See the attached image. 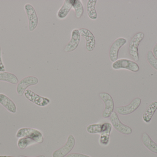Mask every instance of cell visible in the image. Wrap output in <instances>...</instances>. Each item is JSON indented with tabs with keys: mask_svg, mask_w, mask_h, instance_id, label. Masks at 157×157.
Returning a JSON list of instances; mask_svg holds the SVG:
<instances>
[{
	"mask_svg": "<svg viewBox=\"0 0 157 157\" xmlns=\"http://www.w3.org/2000/svg\"><path fill=\"white\" fill-rule=\"evenodd\" d=\"M109 118L112 125L117 131L125 135H129L132 133V128L123 124L115 112H113Z\"/></svg>",
	"mask_w": 157,
	"mask_h": 157,
	"instance_id": "5",
	"label": "cell"
},
{
	"mask_svg": "<svg viewBox=\"0 0 157 157\" xmlns=\"http://www.w3.org/2000/svg\"><path fill=\"white\" fill-rule=\"evenodd\" d=\"M1 54H2V52H1V48L0 46V72H4L6 71L5 67L2 60Z\"/></svg>",
	"mask_w": 157,
	"mask_h": 157,
	"instance_id": "26",
	"label": "cell"
},
{
	"mask_svg": "<svg viewBox=\"0 0 157 157\" xmlns=\"http://www.w3.org/2000/svg\"><path fill=\"white\" fill-rule=\"evenodd\" d=\"M38 82V78L36 77L27 76L24 77L17 84L16 87L17 93L19 96H22L28 88L37 84Z\"/></svg>",
	"mask_w": 157,
	"mask_h": 157,
	"instance_id": "6",
	"label": "cell"
},
{
	"mask_svg": "<svg viewBox=\"0 0 157 157\" xmlns=\"http://www.w3.org/2000/svg\"><path fill=\"white\" fill-rule=\"evenodd\" d=\"M18 157H46L44 155H40L36 157H28V156H26L24 155H20Z\"/></svg>",
	"mask_w": 157,
	"mask_h": 157,
	"instance_id": "28",
	"label": "cell"
},
{
	"mask_svg": "<svg viewBox=\"0 0 157 157\" xmlns=\"http://www.w3.org/2000/svg\"><path fill=\"white\" fill-rule=\"evenodd\" d=\"M141 102L142 100L140 98H136L129 105L116 108V112L120 115L124 116L130 115L138 108L141 105Z\"/></svg>",
	"mask_w": 157,
	"mask_h": 157,
	"instance_id": "11",
	"label": "cell"
},
{
	"mask_svg": "<svg viewBox=\"0 0 157 157\" xmlns=\"http://www.w3.org/2000/svg\"><path fill=\"white\" fill-rule=\"evenodd\" d=\"M102 124H90L87 127L86 131L90 134H100L101 132Z\"/></svg>",
	"mask_w": 157,
	"mask_h": 157,
	"instance_id": "23",
	"label": "cell"
},
{
	"mask_svg": "<svg viewBox=\"0 0 157 157\" xmlns=\"http://www.w3.org/2000/svg\"><path fill=\"white\" fill-rule=\"evenodd\" d=\"M73 8L75 12L76 18H80L83 16L84 9L83 4L80 0H73Z\"/></svg>",
	"mask_w": 157,
	"mask_h": 157,
	"instance_id": "21",
	"label": "cell"
},
{
	"mask_svg": "<svg viewBox=\"0 0 157 157\" xmlns=\"http://www.w3.org/2000/svg\"><path fill=\"white\" fill-rule=\"evenodd\" d=\"M144 34L143 32H138L133 37L129 43V54L135 61L137 62L139 61L138 47L144 38Z\"/></svg>",
	"mask_w": 157,
	"mask_h": 157,
	"instance_id": "2",
	"label": "cell"
},
{
	"mask_svg": "<svg viewBox=\"0 0 157 157\" xmlns=\"http://www.w3.org/2000/svg\"><path fill=\"white\" fill-rule=\"evenodd\" d=\"M81 40V36L79 29H73L71 34V38L68 44L64 48V51L65 53L72 52L75 50L79 45Z\"/></svg>",
	"mask_w": 157,
	"mask_h": 157,
	"instance_id": "12",
	"label": "cell"
},
{
	"mask_svg": "<svg viewBox=\"0 0 157 157\" xmlns=\"http://www.w3.org/2000/svg\"><path fill=\"white\" fill-rule=\"evenodd\" d=\"M153 53L155 57L157 58V42L153 48Z\"/></svg>",
	"mask_w": 157,
	"mask_h": 157,
	"instance_id": "27",
	"label": "cell"
},
{
	"mask_svg": "<svg viewBox=\"0 0 157 157\" xmlns=\"http://www.w3.org/2000/svg\"><path fill=\"white\" fill-rule=\"evenodd\" d=\"M24 96L27 99L39 107H46L51 102V100L48 98L39 96L30 89H27Z\"/></svg>",
	"mask_w": 157,
	"mask_h": 157,
	"instance_id": "7",
	"label": "cell"
},
{
	"mask_svg": "<svg viewBox=\"0 0 157 157\" xmlns=\"http://www.w3.org/2000/svg\"><path fill=\"white\" fill-rule=\"evenodd\" d=\"M99 96L105 105V108L102 112V116L103 118H109L114 109V103L113 99L109 93H101Z\"/></svg>",
	"mask_w": 157,
	"mask_h": 157,
	"instance_id": "9",
	"label": "cell"
},
{
	"mask_svg": "<svg viewBox=\"0 0 157 157\" xmlns=\"http://www.w3.org/2000/svg\"><path fill=\"white\" fill-rule=\"evenodd\" d=\"M0 104L11 113H15L17 107L15 103L7 96L2 93H0Z\"/></svg>",
	"mask_w": 157,
	"mask_h": 157,
	"instance_id": "15",
	"label": "cell"
},
{
	"mask_svg": "<svg viewBox=\"0 0 157 157\" xmlns=\"http://www.w3.org/2000/svg\"><path fill=\"white\" fill-rule=\"evenodd\" d=\"M126 42L127 40L124 37L118 38L113 41L109 51V57L111 61L114 62L118 60L119 51Z\"/></svg>",
	"mask_w": 157,
	"mask_h": 157,
	"instance_id": "10",
	"label": "cell"
},
{
	"mask_svg": "<svg viewBox=\"0 0 157 157\" xmlns=\"http://www.w3.org/2000/svg\"><path fill=\"white\" fill-rule=\"evenodd\" d=\"M0 81L7 82L13 84H16L19 82L15 75L6 72H0Z\"/></svg>",
	"mask_w": 157,
	"mask_h": 157,
	"instance_id": "20",
	"label": "cell"
},
{
	"mask_svg": "<svg viewBox=\"0 0 157 157\" xmlns=\"http://www.w3.org/2000/svg\"><path fill=\"white\" fill-rule=\"evenodd\" d=\"M142 141L144 146L149 151L157 154V143L146 133H144L142 134Z\"/></svg>",
	"mask_w": 157,
	"mask_h": 157,
	"instance_id": "18",
	"label": "cell"
},
{
	"mask_svg": "<svg viewBox=\"0 0 157 157\" xmlns=\"http://www.w3.org/2000/svg\"><path fill=\"white\" fill-rule=\"evenodd\" d=\"M16 137L17 138L28 137L34 140L36 143L41 144L44 142V137L41 132L34 128H21L17 132Z\"/></svg>",
	"mask_w": 157,
	"mask_h": 157,
	"instance_id": "1",
	"label": "cell"
},
{
	"mask_svg": "<svg viewBox=\"0 0 157 157\" xmlns=\"http://www.w3.org/2000/svg\"><path fill=\"white\" fill-rule=\"evenodd\" d=\"M147 60L150 65L157 71V58L155 57L152 51L149 50L147 52Z\"/></svg>",
	"mask_w": 157,
	"mask_h": 157,
	"instance_id": "24",
	"label": "cell"
},
{
	"mask_svg": "<svg viewBox=\"0 0 157 157\" xmlns=\"http://www.w3.org/2000/svg\"><path fill=\"white\" fill-rule=\"evenodd\" d=\"M75 143L76 141L74 136L72 135H70L67 138V141L64 145L53 152L52 157H66L73 150L75 146Z\"/></svg>",
	"mask_w": 157,
	"mask_h": 157,
	"instance_id": "8",
	"label": "cell"
},
{
	"mask_svg": "<svg viewBox=\"0 0 157 157\" xmlns=\"http://www.w3.org/2000/svg\"><path fill=\"white\" fill-rule=\"evenodd\" d=\"M28 20V28L30 32H33L38 25V17L35 8L32 5L27 3L24 6Z\"/></svg>",
	"mask_w": 157,
	"mask_h": 157,
	"instance_id": "4",
	"label": "cell"
},
{
	"mask_svg": "<svg viewBox=\"0 0 157 157\" xmlns=\"http://www.w3.org/2000/svg\"><path fill=\"white\" fill-rule=\"evenodd\" d=\"M112 125L109 123L102 124L101 131L99 142L101 145H108L109 143V137L112 131Z\"/></svg>",
	"mask_w": 157,
	"mask_h": 157,
	"instance_id": "14",
	"label": "cell"
},
{
	"mask_svg": "<svg viewBox=\"0 0 157 157\" xmlns=\"http://www.w3.org/2000/svg\"><path fill=\"white\" fill-rule=\"evenodd\" d=\"M73 0H65L62 6L57 12V17L59 19H63L67 17L71 10L73 8Z\"/></svg>",
	"mask_w": 157,
	"mask_h": 157,
	"instance_id": "16",
	"label": "cell"
},
{
	"mask_svg": "<svg viewBox=\"0 0 157 157\" xmlns=\"http://www.w3.org/2000/svg\"><path fill=\"white\" fill-rule=\"evenodd\" d=\"M35 143H36L32 139L28 137H23L19 138L17 141V145L19 149L24 150L29 146Z\"/></svg>",
	"mask_w": 157,
	"mask_h": 157,
	"instance_id": "22",
	"label": "cell"
},
{
	"mask_svg": "<svg viewBox=\"0 0 157 157\" xmlns=\"http://www.w3.org/2000/svg\"><path fill=\"white\" fill-rule=\"evenodd\" d=\"M0 157H15L13 156H7V155H1Z\"/></svg>",
	"mask_w": 157,
	"mask_h": 157,
	"instance_id": "29",
	"label": "cell"
},
{
	"mask_svg": "<svg viewBox=\"0 0 157 157\" xmlns=\"http://www.w3.org/2000/svg\"><path fill=\"white\" fill-rule=\"evenodd\" d=\"M97 2V0H88L87 2V14L89 18L92 20H96L98 18V13L96 10Z\"/></svg>",
	"mask_w": 157,
	"mask_h": 157,
	"instance_id": "19",
	"label": "cell"
},
{
	"mask_svg": "<svg viewBox=\"0 0 157 157\" xmlns=\"http://www.w3.org/2000/svg\"><path fill=\"white\" fill-rule=\"evenodd\" d=\"M112 67L115 70L125 69L134 73H137L140 70L139 65L136 62L127 59H119L113 62Z\"/></svg>",
	"mask_w": 157,
	"mask_h": 157,
	"instance_id": "3",
	"label": "cell"
},
{
	"mask_svg": "<svg viewBox=\"0 0 157 157\" xmlns=\"http://www.w3.org/2000/svg\"><path fill=\"white\" fill-rule=\"evenodd\" d=\"M66 157H91L87 155L84 154H79V153H72L67 155Z\"/></svg>",
	"mask_w": 157,
	"mask_h": 157,
	"instance_id": "25",
	"label": "cell"
},
{
	"mask_svg": "<svg viewBox=\"0 0 157 157\" xmlns=\"http://www.w3.org/2000/svg\"><path fill=\"white\" fill-rule=\"evenodd\" d=\"M80 36L86 40V49L88 52H92L96 46V39L94 34L89 29L81 28L79 29Z\"/></svg>",
	"mask_w": 157,
	"mask_h": 157,
	"instance_id": "13",
	"label": "cell"
},
{
	"mask_svg": "<svg viewBox=\"0 0 157 157\" xmlns=\"http://www.w3.org/2000/svg\"><path fill=\"white\" fill-rule=\"evenodd\" d=\"M157 110V101H153L147 107L143 114V120L144 121L145 123H149Z\"/></svg>",
	"mask_w": 157,
	"mask_h": 157,
	"instance_id": "17",
	"label": "cell"
}]
</instances>
